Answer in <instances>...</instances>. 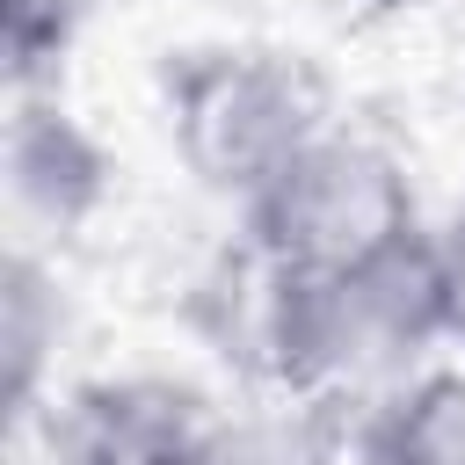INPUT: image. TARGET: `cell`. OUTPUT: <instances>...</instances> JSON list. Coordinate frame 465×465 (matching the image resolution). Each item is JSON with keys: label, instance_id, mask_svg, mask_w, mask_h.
I'll return each instance as SVG.
<instances>
[{"label": "cell", "instance_id": "obj_1", "mask_svg": "<svg viewBox=\"0 0 465 465\" xmlns=\"http://www.w3.org/2000/svg\"><path fill=\"white\" fill-rule=\"evenodd\" d=\"M160 109L182 167L232 203H254L305 145L334 131L327 73L283 44H182L160 65Z\"/></svg>", "mask_w": 465, "mask_h": 465}, {"label": "cell", "instance_id": "obj_2", "mask_svg": "<svg viewBox=\"0 0 465 465\" xmlns=\"http://www.w3.org/2000/svg\"><path fill=\"white\" fill-rule=\"evenodd\" d=\"M240 240L269 269L305 276V283H327V276L385 269V262L414 254L429 232H421L407 167L378 138L327 131L254 203H240Z\"/></svg>", "mask_w": 465, "mask_h": 465}, {"label": "cell", "instance_id": "obj_3", "mask_svg": "<svg viewBox=\"0 0 465 465\" xmlns=\"http://www.w3.org/2000/svg\"><path fill=\"white\" fill-rule=\"evenodd\" d=\"M203 414L211 400L182 378H87L51 407L44 443L51 465H182Z\"/></svg>", "mask_w": 465, "mask_h": 465}, {"label": "cell", "instance_id": "obj_4", "mask_svg": "<svg viewBox=\"0 0 465 465\" xmlns=\"http://www.w3.org/2000/svg\"><path fill=\"white\" fill-rule=\"evenodd\" d=\"M109 174H116L109 145L51 87L7 102V182L29 218H44L51 232H80L109 203Z\"/></svg>", "mask_w": 465, "mask_h": 465}, {"label": "cell", "instance_id": "obj_5", "mask_svg": "<svg viewBox=\"0 0 465 465\" xmlns=\"http://www.w3.org/2000/svg\"><path fill=\"white\" fill-rule=\"evenodd\" d=\"M341 450H349V407L269 392L254 407H211L182 465H341Z\"/></svg>", "mask_w": 465, "mask_h": 465}, {"label": "cell", "instance_id": "obj_6", "mask_svg": "<svg viewBox=\"0 0 465 465\" xmlns=\"http://www.w3.org/2000/svg\"><path fill=\"white\" fill-rule=\"evenodd\" d=\"M363 465H465V371H421L356 414Z\"/></svg>", "mask_w": 465, "mask_h": 465}, {"label": "cell", "instance_id": "obj_7", "mask_svg": "<svg viewBox=\"0 0 465 465\" xmlns=\"http://www.w3.org/2000/svg\"><path fill=\"white\" fill-rule=\"evenodd\" d=\"M58 283L29 247H7L0 262V349H7V407L29 414L44 392V363L58 349Z\"/></svg>", "mask_w": 465, "mask_h": 465}, {"label": "cell", "instance_id": "obj_8", "mask_svg": "<svg viewBox=\"0 0 465 465\" xmlns=\"http://www.w3.org/2000/svg\"><path fill=\"white\" fill-rule=\"evenodd\" d=\"M102 0H0V65H7V94L51 87V73L65 65V51L80 44V29L94 22Z\"/></svg>", "mask_w": 465, "mask_h": 465}, {"label": "cell", "instance_id": "obj_9", "mask_svg": "<svg viewBox=\"0 0 465 465\" xmlns=\"http://www.w3.org/2000/svg\"><path fill=\"white\" fill-rule=\"evenodd\" d=\"M429 254H436V320H443V341L465 349V203L450 211L443 232H429Z\"/></svg>", "mask_w": 465, "mask_h": 465}, {"label": "cell", "instance_id": "obj_10", "mask_svg": "<svg viewBox=\"0 0 465 465\" xmlns=\"http://www.w3.org/2000/svg\"><path fill=\"white\" fill-rule=\"evenodd\" d=\"M363 15H392V7H407V0H356Z\"/></svg>", "mask_w": 465, "mask_h": 465}]
</instances>
